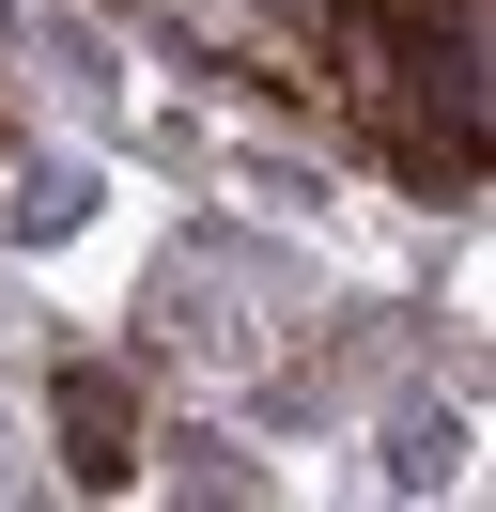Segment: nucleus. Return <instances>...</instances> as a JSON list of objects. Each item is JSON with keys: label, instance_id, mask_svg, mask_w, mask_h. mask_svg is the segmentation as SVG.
<instances>
[{"label": "nucleus", "instance_id": "f257e3e1", "mask_svg": "<svg viewBox=\"0 0 496 512\" xmlns=\"http://www.w3.org/2000/svg\"><path fill=\"white\" fill-rule=\"evenodd\" d=\"M62 450H78V481L124 466V373H62Z\"/></svg>", "mask_w": 496, "mask_h": 512}]
</instances>
